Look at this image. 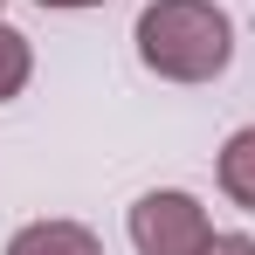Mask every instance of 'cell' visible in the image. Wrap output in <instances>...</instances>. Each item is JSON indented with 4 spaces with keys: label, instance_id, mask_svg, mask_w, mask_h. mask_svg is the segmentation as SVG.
Listing matches in <instances>:
<instances>
[{
    "label": "cell",
    "instance_id": "cell-1",
    "mask_svg": "<svg viewBox=\"0 0 255 255\" xmlns=\"http://www.w3.org/2000/svg\"><path fill=\"white\" fill-rule=\"evenodd\" d=\"M138 62L166 83H214L235 62V21L214 0H152L131 28Z\"/></svg>",
    "mask_w": 255,
    "mask_h": 255
},
{
    "label": "cell",
    "instance_id": "cell-2",
    "mask_svg": "<svg viewBox=\"0 0 255 255\" xmlns=\"http://www.w3.org/2000/svg\"><path fill=\"white\" fill-rule=\"evenodd\" d=\"M131 249L138 255H207L214 249V221L207 207L193 200V193H145L138 207H131Z\"/></svg>",
    "mask_w": 255,
    "mask_h": 255
},
{
    "label": "cell",
    "instance_id": "cell-3",
    "mask_svg": "<svg viewBox=\"0 0 255 255\" xmlns=\"http://www.w3.org/2000/svg\"><path fill=\"white\" fill-rule=\"evenodd\" d=\"M7 255H104V242L90 235L83 221H28L7 242Z\"/></svg>",
    "mask_w": 255,
    "mask_h": 255
},
{
    "label": "cell",
    "instance_id": "cell-4",
    "mask_svg": "<svg viewBox=\"0 0 255 255\" xmlns=\"http://www.w3.org/2000/svg\"><path fill=\"white\" fill-rule=\"evenodd\" d=\"M221 193H228L235 207L255 214V125H242L228 145H221Z\"/></svg>",
    "mask_w": 255,
    "mask_h": 255
},
{
    "label": "cell",
    "instance_id": "cell-5",
    "mask_svg": "<svg viewBox=\"0 0 255 255\" xmlns=\"http://www.w3.org/2000/svg\"><path fill=\"white\" fill-rule=\"evenodd\" d=\"M28 76H35V48H28L21 28L0 21V104H14V97L28 90Z\"/></svg>",
    "mask_w": 255,
    "mask_h": 255
},
{
    "label": "cell",
    "instance_id": "cell-6",
    "mask_svg": "<svg viewBox=\"0 0 255 255\" xmlns=\"http://www.w3.org/2000/svg\"><path fill=\"white\" fill-rule=\"evenodd\" d=\"M207 255H255V242H249V235H214Z\"/></svg>",
    "mask_w": 255,
    "mask_h": 255
},
{
    "label": "cell",
    "instance_id": "cell-7",
    "mask_svg": "<svg viewBox=\"0 0 255 255\" xmlns=\"http://www.w3.org/2000/svg\"><path fill=\"white\" fill-rule=\"evenodd\" d=\"M35 7H104V0H35Z\"/></svg>",
    "mask_w": 255,
    "mask_h": 255
}]
</instances>
